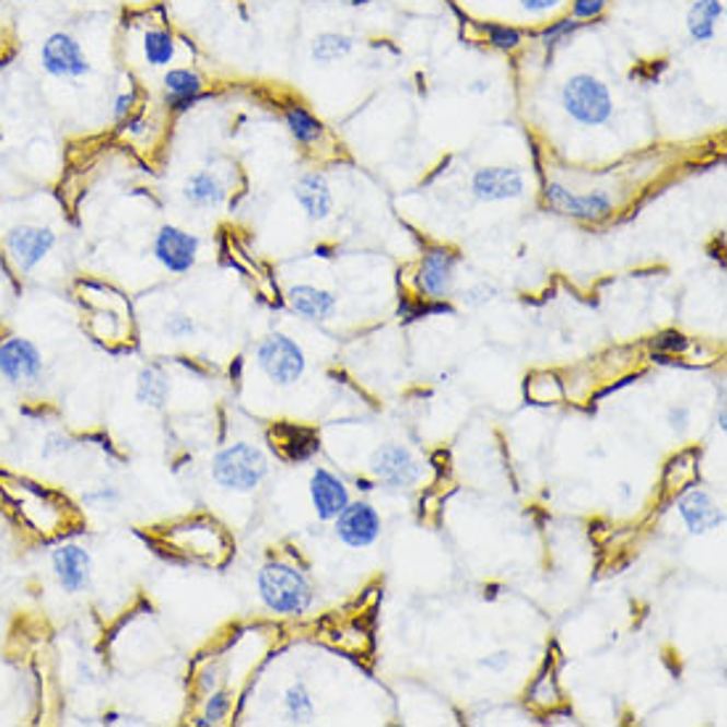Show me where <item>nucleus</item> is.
<instances>
[{
    "label": "nucleus",
    "instance_id": "nucleus-1",
    "mask_svg": "<svg viewBox=\"0 0 727 727\" xmlns=\"http://www.w3.org/2000/svg\"><path fill=\"white\" fill-rule=\"evenodd\" d=\"M257 596L278 617L307 614L315 600L313 582L300 566L289 561H268L257 572Z\"/></svg>",
    "mask_w": 727,
    "mask_h": 727
},
{
    "label": "nucleus",
    "instance_id": "nucleus-2",
    "mask_svg": "<svg viewBox=\"0 0 727 727\" xmlns=\"http://www.w3.org/2000/svg\"><path fill=\"white\" fill-rule=\"evenodd\" d=\"M210 471L214 484L223 486L225 492L249 495V492H257L265 484V479H268L270 460L257 445L233 442V445H225L223 450L214 453Z\"/></svg>",
    "mask_w": 727,
    "mask_h": 727
},
{
    "label": "nucleus",
    "instance_id": "nucleus-3",
    "mask_svg": "<svg viewBox=\"0 0 727 727\" xmlns=\"http://www.w3.org/2000/svg\"><path fill=\"white\" fill-rule=\"evenodd\" d=\"M561 106L574 122L585 125V128H600L614 117V98H611L609 85L587 72L572 74L564 82Z\"/></svg>",
    "mask_w": 727,
    "mask_h": 727
},
{
    "label": "nucleus",
    "instance_id": "nucleus-4",
    "mask_svg": "<svg viewBox=\"0 0 727 727\" xmlns=\"http://www.w3.org/2000/svg\"><path fill=\"white\" fill-rule=\"evenodd\" d=\"M257 368L275 384V387H294L307 373V355L296 339L286 333H270L255 350Z\"/></svg>",
    "mask_w": 727,
    "mask_h": 727
},
{
    "label": "nucleus",
    "instance_id": "nucleus-5",
    "mask_svg": "<svg viewBox=\"0 0 727 727\" xmlns=\"http://www.w3.org/2000/svg\"><path fill=\"white\" fill-rule=\"evenodd\" d=\"M46 378V355L33 339H0V382L11 389H35Z\"/></svg>",
    "mask_w": 727,
    "mask_h": 727
},
{
    "label": "nucleus",
    "instance_id": "nucleus-6",
    "mask_svg": "<svg viewBox=\"0 0 727 727\" xmlns=\"http://www.w3.org/2000/svg\"><path fill=\"white\" fill-rule=\"evenodd\" d=\"M56 244H59V236H56L54 227L37 223H19L9 227L3 236L5 259H9L11 268H14L19 275L35 273V270L54 255Z\"/></svg>",
    "mask_w": 727,
    "mask_h": 727
},
{
    "label": "nucleus",
    "instance_id": "nucleus-7",
    "mask_svg": "<svg viewBox=\"0 0 727 727\" xmlns=\"http://www.w3.org/2000/svg\"><path fill=\"white\" fill-rule=\"evenodd\" d=\"M40 67L48 78L54 80H82L91 74V61H87L85 48L74 35L50 33L40 46Z\"/></svg>",
    "mask_w": 727,
    "mask_h": 727
},
{
    "label": "nucleus",
    "instance_id": "nucleus-8",
    "mask_svg": "<svg viewBox=\"0 0 727 727\" xmlns=\"http://www.w3.org/2000/svg\"><path fill=\"white\" fill-rule=\"evenodd\" d=\"M50 572H54L56 585L67 596H82L91 590L93 574H96V564H93L91 550L80 542H61L50 550Z\"/></svg>",
    "mask_w": 727,
    "mask_h": 727
},
{
    "label": "nucleus",
    "instance_id": "nucleus-9",
    "mask_svg": "<svg viewBox=\"0 0 727 727\" xmlns=\"http://www.w3.org/2000/svg\"><path fill=\"white\" fill-rule=\"evenodd\" d=\"M371 473L387 490H410L423 479V466L404 445H382L371 455Z\"/></svg>",
    "mask_w": 727,
    "mask_h": 727
},
{
    "label": "nucleus",
    "instance_id": "nucleus-10",
    "mask_svg": "<svg viewBox=\"0 0 727 727\" xmlns=\"http://www.w3.org/2000/svg\"><path fill=\"white\" fill-rule=\"evenodd\" d=\"M546 204L553 207L555 212L568 214V218L582 220V223H600L614 212V199L606 191H590V194H574L568 191L564 183L550 180L546 183Z\"/></svg>",
    "mask_w": 727,
    "mask_h": 727
},
{
    "label": "nucleus",
    "instance_id": "nucleus-11",
    "mask_svg": "<svg viewBox=\"0 0 727 727\" xmlns=\"http://www.w3.org/2000/svg\"><path fill=\"white\" fill-rule=\"evenodd\" d=\"M154 259L167 273L183 275L194 268L201 251V238L196 233L178 225H162L151 244Z\"/></svg>",
    "mask_w": 727,
    "mask_h": 727
},
{
    "label": "nucleus",
    "instance_id": "nucleus-12",
    "mask_svg": "<svg viewBox=\"0 0 727 727\" xmlns=\"http://www.w3.org/2000/svg\"><path fill=\"white\" fill-rule=\"evenodd\" d=\"M458 265L460 259L453 249L434 246V249H429L421 259L415 286H419L426 300L447 302L455 291V281H458Z\"/></svg>",
    "mask_w": 727,
    "mask_h": 727
},
{
    "label": "nucleus",
    "instance_id": "nucleus-13",
    "mask_svg": "<svg viewBox=\"0 0 727 727\" xmlns=\"http://www.w3.org/2000/svg\"><path fill=\"white\" fill-rule=\"evenodd\" d=\"M382 529H384L382 514L365 501L357 503L350 501V505L333 518V532H337L339 540L352 550L376 546V540L382 537Z\"/></svg>",
    "mask_w": 727,
    "mask_h": 727
},
{
    "label": "nucleus",
    "instance_id": "nucleus-14",
    "mask_svg": "<svg viewBox=\"0 0 727 727\" xmlns=\"http://www.w3.org/2000/svg\"><path fill=\"white\" fill-rule=\"evenodd\" d=\"M527 191V178L518 167L508 164H495V167H482L471 175L473 199L495 204V201L521 199Z\"/></svg>",
    "mask_w": 727,
    "mask_h": 727
},
{
    "label": "nucleus",
    "instance_id": "nucleus-15",
    "mask_svg": "<svg viewBox=\"0 0 727 727\" xmlns=\"http://www.w3.org/2000/svg\"><path fill=\"white\" fill-rule=\"evenodd\" d=\"M309 501L320 521H333L350 505V486L328 469H315L309 477Z\"/></svg>",
    "mask_w": 727,
    "mask_h": 727
},
{
    "label": "nucleus",
    "instance_id": "nucleus-16",
    "mask_svg": "<svg viewBox=\"0 0 727 727\" xmlns=\"http://www.w3.org/2000/svg\"><path fill=\"white\" fill-rule=\"evenodd\" d=\"M678 514L691 535H706L725 524V511L706 490H688L678 501Z\"/></svg>",
    "mask_w": 727,
    "mask_h": 727
},
{
    "label": "nucleus",
    "instance_id": "nucleus-17",
    "mask_svg": "<svg viewBox=\"0 0 727 727\" xmlns=\"http://www.w3.org/2000/svg\"><path fill=\"white\" fill-rule=\"evenodd\" d=\"M294 199L313 223H324L333 214V191L328 186L326 175L318 169H309L294 186Z\"/></svg>",
    "mask_w": 727,
    "mask_h": 727
},
{
    "label": "nucleus",
    "instance_id": "nucleus-18",
    "mask_svg": "<svg viewBox=\"0 0 727 727\" xmlns=\"http://www.w3.org/2000/svg\"><path fill=\"white\" fill-rule=\"evenodd\" d=\"M289 307L294 309L300 318L313 320V324H324L331 318L339 307V296L333 291L313 286V283H296L286 294Z\"/></svg>",
    "mask_w": 727,
    "mask_h": 727
},
{
    "label": "nucleus",
    "instance_id": "nucleus-19",
    "mask_svg": "<svg viewBox=\"0 0 727 727\" xmlns=\"http://www.w3.org/2000/svg\"><path fill=\"white\" fill-rule=\"evenodd\" d=\"M180 194L194 210H220L227 199V186L214 169H196L183 183Z\"/></svg>",
    "mask_w": 727,
    "mask_h": 727
},
{
    "label": "nucleus",
    "instance_id": "nucleus-20",
    "mask_svg": "<svg viewBox=\"0 0 727 727\" xmlns=\"http://www.w3.org/2000/svg\"><path fill=\"white\" fill-rule=\"evenodd\" d=\"M162 87H164V98H167V106L175 112H186L188 106L194 104L196 98L204 93V80L196 69L188 67H175L167 69L162 78Z\"/></svg>",
    "mask_w": 727,
    "mask_h": 727
},
{
    "label": "nucleus",
    "instance_id": "nucleus-21",
    "mask_svg": "<svg viewBox=\"0 0 727 727\" xmlns=\"http://www.w3.org/2000/svg\"><path fill=\"white\" fill-rule=\"evenodd\" d=\"M725 3L723 0H693L685 16V30L693 43H712L717 35V22H723Z\"/></svg>",
    "mask_w": 727,
    "mask_h": 727
},
{
    "label": "nucleus",
    "instance_id": "nucleus-22",
    "mask_svg": "<svg viewBox=\"0 0 727 727\" xmlns=\"http://www.w3.org/2000/svg\"><path fill=\"white\" fill-rule=\"evenodd\" d=\"M283 122H286L291 138H294L300 145H305V149H313V145L324 143L326 138L324 122H320L307 106L291 101V104L283 106Z\"/></svg>",
    "mask_w": 727,
    "mask_h": 727
},
{
    "label": "nucleus",
    "instance_id": "nucleus-23",
    "mask_svg": "<svg viewBox=\"0 0 727 727\" xmlns=\"http://www.w3.org/2000/svg\"><path fill=\"white\" fill-rule=\"evenodd\" d=\"M169 391H173V384H169V376L160 365H143V368L138 371L136 400L141 402L143 408L162 410L164 404L169 402Z\"/></svg>",
    "mask_w": 727,
    "mask_h": 727
},
{
    "label": "nucleus",
    "instance_id": "nucleus-24",
    "mask_svg": "<svg viewBox=\"0 0 727 727\" xmlns=\"http://www.w3.org/2000/svg\"><path fill=\"white\" fill-rule=\"evenodd\" d=\"M355 50V37L344 33H320L315 35L313 46H309V56H313L315 65L331 67L337 61H344L347 56Z\"/></svg>",
    "mask_w": 727,
    "mask_h": 727
},
{
    "label": "nucleus",
    "instance_id": "nucleus-25",
    "mask_svg": "<svg viewBox=\"0 0 727 727\" xmlns=\"http://www.w3.org/2000/svg\"><path fill=\"white\" fill-rule=\"evenodd\" d=\"M283 717L289 725L315 723V699L305 680H296L283 691Z\"/></svg>",
    "mask_w": 727,
    "mask_h": 727
},
{
    "label": "nucleus",
    "instance_id": "nucleus-26",
    "mask_svg": "<svg viewBox=\"0 0 727 727\" xmlns=\"http://www.w3.org/2000/svg\"><path fill=\"white\" fill-rule=\"evenodd\" d=\"M141 48H143L145 65L154 67V69L169 67L175 61V56H178V43H175V35L164 27L149 30V33L143 35Z\"/></svg>",
    "mask_w": 727,
    "mask_h": 727
},
{
    "label": "nucleus",
    "instance_id": "nucleus-27",
    "mask_svg": "<svg viewBox=\"0 0 727 727\" xmlns=\"http://www.w3.org/2000/svg\"><path fill=\"white\" fill-rule=\"evenodd\" d=\"M233 712V693L231 691H212L210 699L204 701V712L199 719H194L196 727H214L223 725Z\"/></svg>",
    "mask_w": 727,
    "mask_h": 727
},
{
    "label": "nucleus",
    "instance_id": "nucleus-28",
    "mask_svg": "<svg viewBox=\"0 0 727 727\" xmlns=\"http://www.w3.org/2000/svg\"><path fill=\"white\" fill-rule=\"evenodd\" d=\"M119 503H122V492H119L114 484H98V486H91V490L82 492V505H87V508L106 511V508H114V505H119Z\"/></svg>",
    "mask_w": 727,
    "mask_h": 727
},
{
    "label": "nucleus",
    "instance_id": "nucleus-29",
    "mask_svg": "<svg viewBox=\"0 0 727 727\" xmlns=\"http://www.w3.org/2000/svg\"><path fill=\"white\" fill-rule=\"evenodd\" d=\"M497 296H501V286H495L492 281H479L460 294V302H464V307L477 309V307L490 305V302H495Z\"/></svg>",
    "mask_w": 727,
    "mask_h": 727
},
{
    "label": "nucleus",
    "instance_id": "nucleus-30",
    "mask_svg": "<svg viewBox=\"0 0 727 727\" xmlns=\"http://www.w3.org/2000/svg\"><path fill=\"white\" fill-rule=\"evenodd\" d=\"M484 35L490 46H495L497 50H516L521 46V33L516 27H508V24H486Z\"/></svg>",
    "mask_w": 727,
    "mask_h": 727
},
{
    "label": "nucleus",
    "instance_id": "nucleus-31",
    "mask_svg": "<svg viewBox=\"0 0 727 727\" xmlns=\"http://www.w3.org/2000/svg\"><path fill=\"white\" fill-rule=\"evenodd\" d=\"M582 24L585 22H577V19H561V22L548 24V27L540 33V37H542V43H546V48H555L559 43H564L566 37H572L574 33H577Z\"/></svg>",
    "mask_w": 727,
    "mask_h": 727
},
{
    "label": "nucleus",
    "instance_id": "nucleus-32",
    "mask_svg": "<svg viewBox=\"0 0 727 727\" xmlns=\"http://www.w3.org/2000/svg\"><path fill=\"white\" fill-rule=\"evenodd\" d=\"M196 331H199V326H196V320L188 313H173L164 320V333H167L169 339H191L196 337Z\"/></svg>",
    "mask_w": 727,
    "mask_h": 727
},
{
    "label": "nucleus",
    "instance_id": "nucleus-33",
    "mask_svg": "<svg viewBox=\"0 0 727 727\" xmlns=\"http://www.w3.org/2000/svg\"><path fill=\"white\" fill-rule=\"evenodd\" d=\"M78 447V442L72 439V436L65 434V432H54L48 434L46 439H43V458L46 460H56V458H65Z\"/></svg>",
    "mask_w": 727,
    "mask_h": 727
},
{
    "label": "nucleus",
    "instance_id": "nucleus-34",
    "mask_svg": "<svg viewBox=\"0 0 727 727\" xmlns=\"http://www.w3.org/2000/svg\"><path fill=\"white\" fill-rule=\"evenodd\" d=\"M609 0H572V19L577 22H593V19L603 16Z\"/></svg>",
    "mask_w": 727,
    "mask_h": 727
},
{
    "label": "nucleus",
    "instance_id": "nucleus-35",
    "mask_svg": "<svg viewBox=\"0 0 727 727\" xmlns=\"http://www.w3.org/2000/svg\"><path fill=\"white\" fill-rule=\"evenodd\" d=\"M688 347H691V341H688L678 331H664V333H659V339L654 341V350L672 352V355H678V352H685Z\"/></svg>",
    "mask_w": 727,
    "mask_h": 727
},
{
    "label": "nucleus",
    "instance_id": "nucleus-36",
    "mask_svg": "<svg viewBox=\"0 0 727 727\" xmlns=\"http://www.w3.org/2000/svg\"><path fill=\"white\" fill-rule=\"evenodd\" d=\"M132 109H136V91H125L114 98L112 104V117L114 122H125L130 117Z\"/></svg>",
    "mask_w": 727,
    "mask_h": 727
},
{
    "label": "nucleus",
    "instance_id": "nucleus-37",
    "mask_svg": "<svg viewBox=\"0 0 727 727\" xmlns=\"http://www.w3.org/2000/svg\"><path fill=\"white\" fill-rule=\"evenodd\" d=\"M667 423L675 429V432L682 434L688 429V423H691V408H685V404H675V408H669Z\"/></svg>",
    "mask_w": 727,
    "mask_h": 727
},
{
    "label": "nucleus",
    "instance_id": "nucleus-38",
    "mask_svg": "<svg viewBox=\"0 0 727 727\" xmlns=\"http://www.w3.org/2000/svg\"><path fill=\"white\" fill-rule=\"evenodd\" d=\"M511 661H514V654H511V650H495V654L482 659V667L492 669V672H505V669L511 667Z\"/></svg>",
    "mask_w": 727,
    "mask_h": 727
},
{
    "label": "nucleus",
    "instance_id": "nucleus-39",
    "mask_svg": "<svg viewBox=\"0 0 727 727\" xmlns=\"http://www.w3.org/2000/svg\"><path fill=\"white\" fill-rule=\"evenodd\" d=\"M518 3H521V9L529 11V14L542 16V14H550L553 9H559L561 0H518Z\"/></svg>",
    "mask_w": 727,
    "mask_h": 727
},
{
    "label": "nucleus",
    "instance_id": "nucleus-40",
    "mask_svg": "<svg viewBox=\"0 0 727 727\" xmlns=\"http://www.w3.org/2000/svg\"><path fill=\"white\" fill-rule=\"evenodd\" d=\"M242 368H244V360L238 357L236 365H231V378H236V382H238V378H242Z\"/></svg>",
    "mask_w": 727,
    "mask_h": 727
},
{
    "label": "nucleus",
    "instance_id": "nucleus-41",
    "mask_svg": "<svg viewBox=\"0 0 727 727\" xmlns=\"http://www.w3.org/2000/svg\"><path fill=\"white\" fill-rule=\"evenodd\" d=\"M727 415H725V408H719V413H717V426H719V432H725V426H727Z\"/></svg>",
    "mask_w": 727,
    "mask_h": 727
},
{
    "label": "nucleus",
    "instance_id": "nucleus-42",
    "mask_svg": "<svg viewBox=\"0 0 727 727\" xmlns=\"http://www.w3.org/2000/svg\"><path fill=\"white\" fill-rule=\"evenodd\" d=\"M471 91L473 93H484V91H490V85H486V82H473Z\"/></svg>",
    "mask_w": 727,
    "mask_h": 727
},
{
    "label": "nucleus",
    "instance_id": "nucleus-43",
    "mask_svg": "<svg viewBox=\"0 0 727 727\" xmlns=\"http://www.w3.org/2000/svg\"><path fill=\"white\" fill-rule=\"evenodd\" d=\"M14 3H35V0H14Z\"/></svg>",
    "mask_w": 727,
    "mask_h": 727
}]
</instances>
